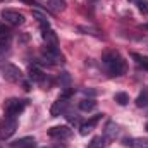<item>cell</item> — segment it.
<instances>
[{"instance_id": "1", "label": "cell", "mask_w": 148, "mask_h": 148, "mask_svg": "<svg viewBox=\"0 0 148 148\" xmlns=\"http://www.w3.org/2000/svg\"><path fill=\"white\" fill-rule=\"evenodd\" d=\"M102 64H103L107 74L112 77H119L126 73V60L115 50H109L102 55Z\"/></svg>"}, {"instance_id": "2", "label": "cell", "mask_w": 148, "mask_h": 148, "mask_svg": "<svg viewBox=\"0 0 148 148\" xmlns=\"http://www.w3.org/2000/svg\"><path fill=\"white\" fill-rule=\"evenodd\" d=\"M26 107H28V100L26 98H9L3 103V114H5V117L17 119V115Z\"/></svg>"}, {"instance_id": "3", "label": "cell", "mask_w": 148, "mask_h": 148, "mask_svg": "<svg viewBox=\"0 0 148 148\" xmlns=\"http://www.w3.org/2000/svg\"><path fill=\"white\" fill-rule=\"evenodd\" d=\"M41 55L47 64H62L64 62V55L55 45H45L41 50Z\"/></svg>"}, {"instance_id": "4", "label": "cell", "mask_w": 148, "mask_h": 148, "mask_svg": "<svg viewBox=\"0 0 148 148\" xmlns=\"http://www.w3.org/2000/svg\"><path fill=\"white\" fill-rule=\"evenodd\" d=\"M0 17H2L7 24H10V26H21V24L24 23V16H23L19 10H14V9H3V10L0 12Z\"/></svg>"}, {"instance_id": "5", "label": "cell", "mask_w": 148, "mask_h": 148, "mask_svg": "<svg viewBox=\"0 0 148 148\" xmlns=\"http://www.w3.org/2000/svg\"><path fill=\"white\" fill-rule=\"evenodd\" d=\"M0 69H2V74H3V77L7 81H10V83L23 81V73H21V69L17 66H14V64H2Z\"/></svg>"}, {"instance_id": "6", "label": "cell", "mask_w": 148, "mask_h": 148, "mask_svg": "<svg viewBox=\"0 0 148 148\" xmlns=\"http://www.w3.org/2000/svg\"><path fill=\"white\" fill-rule=\"evenodd\" d=\"M17 129V119H10V117H5V121L0 124V141H5L9 140Z\"/></svg>"}, {"instance_id": "7", "label": "cell", "mask_w": 148, "mask_h": 148, "mask_svg": "<svg viewBox=\"0 0 148 148\" xmlns=\"http://www.w3.org/2000/svg\"><path fill=\"white\" fill-rule=\"evenodd\" d=\"M67 107H69V98H66V97H59L53 103H52V107H50V115L52 117H59V115H62L64 112L67 110Z\"/></svg>"}, {"instance_id": "8", "label": "cell", "mask_w": 148, "mask_h": 148, "mask_svg": "<svg viewBox=\"0 0 148 148\" xmlns=\"http://www.w3.org/2000/svg\"><path fill=\"white\" fill-rule=\"evenodd\" d=\"M71 134H73V131L69 126H53L48 129V136L55 138V140H67V138H71Z\"/></svg>"}, {"instance_id": "9", "label": "cell", "mask_w": 148, "mask_h": 148, "mask_svg": "<svg viewBox=\"0 0 148 148\" xmlns=\"http://www.w3.org/2000/svg\"><path fill=\"white\" fill-rule=\"evenodd\" d=\"M40 29H41V38H43V41L47 45H55V47L59 45V38H57L55 31L50 26H41Z\"/></svg>"}, {"instance_id": "10", "label": "cell", "mask_w": 148, "mask_h": 148, "mask_svg": "<svg viewBox=\"0 0 148 148\" xmlns=\"http://www.w3.org/2000/svg\"><path fill=\"white\" fill-rule=\"evenodd\" d=\"M100 119H102V114H97V115H95V117H91L90 121L81 122V124H79V134H81V136H86L88 133H91V131H93V127L97 126V122H98Z\"/></svg>"}, {"instance_id": "11", "label": "cell", "mask_w": 148, "mask_h": 148, "mask_svg": "<svg viewBox=\"0 0 148 148\" xmlns=\"http://www.w3.org/2000/svg\"><path fill=\"white\" fill-rule=\"evenodd\" d=\"M122 143L129 148H148V138H124Z\"/></svg>"}, {"instance_id": "12", "label": "cell", "mask_w": 148, "mask_h": 148, "mask_svg": "<svg viewBox=\"0 0 148 148\" xmlns=\"http://www.w3.org/2000/svg\"><path fill=\"white\" fill-rule=\"evenodd\" d=\"M35 145H36L35 138L24 136V138H19V140L12 141V143H10V148H35Z\"/></svg>"}, {"instance_id": "13", "label": "cell", "mask_w": 148, "mask_h": 148, "mask_svg": "<svg viewBox=\"0 0 148 148\" xmlns=\"http://www.w3.org/2000/svg\"><path fill=\"white\" fill-rule=\"evenodd\" d=\"M119 134V126L114 122V121H109L103 127V136L107 140H115V136Z\"/></svg>"}, {"instance_id": "14", "label": "cell", "mask_w": 148, "mask_h": 148, "mask_svg": "<svg viewBox=\"0 0 148 148\" xmlns=\"http://www.w3.org/2000/svg\"><path fill=\"white\" fill-rule=\"evenodd\" d=\"M28 73H29L28 76H29L31 81H36V83H43V81H45V74H43V71H41L40 67H36V66H29Z\"/></svg>"}, {"instance_id": "15", "label": "cell", "mask_w": 148, "mask_h": 148, "mask_svg": "<svg viewBox=\"0 0 148 148\" xmlns=\"http://www.w3.org/2000/svg\"><path fill=\"white\" fill-rule=\"evenodd\" d=\"M131 57H133V60L136 62V66H138V67H141L143 71H148V57H147V55H141V53L133 52V53H131Z\"/></svg>"}, {"instance_id": "16", "label": "cell", "mask_w": 148, "mask_h": 148, "mask_svg": "<svg viewBox=\"0 0 148 148\" xmlns=\"http://www.w3.org/2000/svg\"><path fill=\"white\" fill-rule=\"evenodd\" d=\"M97 107V102L93 100V98H83L81 102H79V109L83 112H90V110H93Z\"/></svg>"}, {"instance_id": "17", "label": "cell", "mask_w": 148, "mask_h": 148, "mask_svg": "<svg viewBox=\"0 0 148 148\" xmlns=\"http://www.w3.org/2000/svg\"><path fill=\"white\" fill-rule=\"evenodd\" d=\"M105 147H107V138L105 136H95L88 143V148H105Z\"/></svg>"}, {"instance_id": "18", "label": "cell", "mask_w": 148, "mask_h": 148, "mask_svg": "<svg viewBox=\"0 0 148 148\" xmlns=\"http://www.w3.org/2000/svg\"><path fill=\"white\" fill-rule=\"evenodd\" d=\"M31 14H33V17L38 21V24H40V28L41 26H50V23H48V19H47V16L43 14V12H40V10H31Z\"/></svg>"}, {"instance_id": "19", "label": "cell", "mask_w": 148, "mask_h": 148, "mask_svg": "<svg viewBox=\"0 0 148 148\" xmlns=\"http://www.w3.org/2000/svg\"><path fill=\"white\" fill-rule=\"evenodd\" d=\"M48 7L55 12H62L66 9V0H48Z\"/></svg>"}, {"instance_id": "20", "label": "cell", "mask_w": 148, "mask_h": 148, "mask_svg": "<svg viewBox=\"0 0 148 148\" xmlns=\"http://www.w3.org/2000/svg\"><path fill=\"white\" fill-rule=\"evenodd\" d=\"M114 100H115L119 105H127V103H129V95L124 93V91H119V93L114 95Z\"/></svg>"}, {"instance_id": "21", "label": "cell", "mask_w": 148, "mask_h": 148, "mask_svg": "<svg viewBox=\"0 0 148 148\" xmlns=\"http://www.w3.org/2000/svg\"><path fill=\"white\" fill-rule=\"evenodd\" d=\"M136 105L138 107H148V90L140 93V97L136 98Z\"/></svg>"}, {"instance_id": "22", "label": "cell", "mask_w": 148, "mask_h": 148, "mask_svg": "<svg viewBox=\"0 0 148 148\" xmlns=\"http://www.w3.org/2000/svg\"><path fill=\"white\" fill-rule=\"evenodd\" d=\"M10 40H12V35H10V33L0 36V50H7L9 45H10Z\"/></svg>"}, {"instance_id": "23", "label": "cell", "mask_w": 148, "mask_h": 148, "mask_svg": "<svg viewBox=\"0 0 148 148\" xmlns=\"http://www.w3.org/2000/svg\"><path fill=\"white\" fill-rule=\"evenodd\" d=\"M77 29H79V31H84L86 35H93V36H100V31H98V29H95V28H91V26H79Z\"/></svg>"}, {"instance_id": "24", "label": "cell", "mask_w": 148, "mask_h": 148, "mask_svg": "<svg viewBox=\"0 0 148 148\" xmlns=\"http://www.w3.org/2000/svg\"><path fill=\"white\" fill-rule=\"evenodd\" d=\"M134 2H136V5H138V9L141 12L148 14V0H134Z\"/></svg>"}, {"instance_id": "25", "label": "cell", "mask_w": 148, "mask_h": 148, "mask_svg": "<svg viewBox=\"0 0 148 148\" xmlns=\"http://www.w3.org/2000/svg\"><path fill=\"white\" fill-rule=\"evenodd\" d=\"M67 121H69L71 124H81V122H79V115H77V114H69V115H67Z\"/></svg>"}, {"instance_id": "26", "label": "cell", "mask_w": 148, "mask_h": 148, "mask_svg": "<svg viewBox=\"0 0 148 148\" xmlns=\"http://www.w3.org/2000/svg\"><path fill=\"white\" fill-rule=\"evenodd\" d=\"M9 33H10V31H9V28H7L5 24H2V23H0V36H3V35H9Z\"/></svg>"}, {"instance_id": "27", "label": "cell", "mask_w": 148, "mask_h": 148, "mask_svg": "<svg viewBox=\"0 0 148 148\" xmlns=\"http://www.w3.org/2000/svg\"><path fill=\"white\" fill-rule=\"evenodd\" d=\"M23 2H26V3H33V5H38L36 0H23Z\"/></svg>"}, {"instance_id": "28", "label": "cell", "mask_w": 148, "mask_h": 148, "mask_svg": "<svg viewBox=\"0 0 148 148\" xmlns=\"http://www.w3.org/2000/svg\"><path fill=\"white\" fill-rule=\"evenodd\" d=\"M48 148H62V147H48Z\"/></svg>"}, {"instance_id": "29", "label": "cell", "mask_w": 148, "mask_h": 148, "mask_svg": "<svg viewBox=\"0 0 148 148\" xmlns=\"http://www.w3.org/2000/svg\"><path fill=\"white\" fill-rule=\"evenodd\" d=\"M145 129H147V131H148V122H147V126H145Z\"/></svg>"}, {"instance_id": "30", "label": "cell", "mask_w": 148, "mask_h": 148, "mask_svg": "<svg viewBox=\"0 0 148 148\" xmlns=\"http://www.w3.org/2000/svg\"><path fill=\"white\" fill-rule=\"evenodd\" d=\"M133 2H134V0H133Z\"/></svg>"}, {"instance_id": "31", "label": "cell", "mask_w": 148, "mask_h": 148, "mask_svg": "<svg viewBox=\"0 0 148 148\" xmlns=\"http://www.w3.org/2000/svg\"><path fill=\"white\" fill-rule=\"evenodd\" d=\"M0 148H2V147H0Z\"/></svg>"}]
</instances>
